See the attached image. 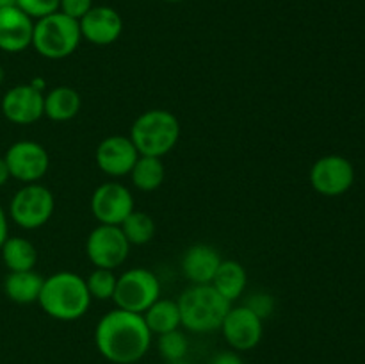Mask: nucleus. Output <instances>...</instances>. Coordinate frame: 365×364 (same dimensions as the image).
Listing matches in <instances>:
<instances>
[{
	"label": "nucleus",
	"mask_w": 365,
	"mask_h": 364,
	"mask_svg": "<svg viewBox=\"0 0 365 364\" xmlns=\"http://www.w3.org/2000/svg\"><path fill=\"white\" fill-rule=\"evenodd\" d=\"M182 327L195 334L220 330L232 303L212 284H192L177 300Z\"/></svg>",
	"instance_id": "7ed1b4c3"
},
{
	"label": "nucleus",
	"mask_w": 365,
	"mask_h": 364,
	"mask_svg": "<svg viewBox=\"0 0 365 364\" xmlns=\"http://www.w3.org/2000/svg\"><path fill=\"white\" fill-rule=\"evenodd\" d=\"M130 243L120 225H96L86 239V253L95 268L116 270L127 261Z\"/></svg>",
	"instance_id": "6e6552de"
},
{
	"label": "nucleus",
	"mask_w": 365,
	"mask_h": 364,
	"mask_svg": "<svg viewBox=\"0 0 365 364\" xmlns=\"http://www.w3.org/2000/svg\"><path fill=\"white\" fill-rule=\"evenodd\" d=\"M82 41L81 25L61 11L34 21L32 49L41 57L61 61L70 57Z\"/></svg>",
	"instance_id": "39448f33"
},
{
	"label": "nucleus",
	"mask_w": 365,
	"mask_h": 364,
	"mask_svg": "<svg viewBox=\"0 0 365 364\" xmlns=\"http://www.w3.org/2000/svg\"><path fill=\"white\" fill-rule=\"evenodd\" d=\"M89 207L96 221L102 225H121L135 209L130 189L120 182L100 184L93 191Z\"/></svg>",
	"instance_id": "9b49d317"
},
{
	"label": "nucleus",
	"mask_w": 365,
	"mask_h": 364,
	"mask_svg": "<svg viewBox=\"0 0 365 364\" xmlns=\"http://www.w3.org/2000/svg\"><path fill=\"white\" fill-rule=\"evenodd\" d=\"M209 364H245L235 350H221L210 357Z\"/></svg>",
	"instance_id": "c756f323"
},
{
	"label": "nucleus",
	"mask_w": 365,
	"mask_h": 364,
	"mask_svg": "<svg viewBox=\"0 0 365 364\" xmlns=\"http://www.w3.org/2000/svg\"><path fill=\"white\" fill-rule=\"evenodd\" d=\"M93 6H95L93 0H61L59 11L63 14H66V16L81 21L91 11Z\"/></svg>",
	"instance_id": "c85d7f7f"
},
{
	"label": "nucleus",
	"mask_w": 365,
	"mask_h": 364,
	"mask_svg": "<svg viewBox=\"0 0 365 364\" xmlns=\"http://www.w3.org/2000/svg\"><path fill=\"white\" fill-rule=\"evenodd\" d=\"M16 6V0H0V9H4V7H13Z\"/></svg>",
	"instance_id": "473e14b6"
},
{
	"label": "nucleus",
	"mask_w": 365,
	"mask_h": 364,
	"mask_svg": "<svg viewBox=\"0 0 365 364\" xmlns=\"http://www.w3.org/2000/svg\"><path fill=\"white\" fill-rule=\"evenodd\" d=\"M116 280L118 277L114 275L113 270H106V268H95L86 278V285L91 295V298L106 302V300H113L114 291H116Z\"/></svg>",
	"instance_id": "393cba45"
},
{
	"label": "nucleus",
	"mask_w": 365,
	"mask_h": 364,
	"mask_svg": "<svg viewBox=\"0 0 365 364\" xmlns=\"http://www.w3.org/2000/svg\"><path fill=\"white\" fill-rule=\"evenodd\" d=\"M56 211V198L46 186L39 182L24 184L9 202V216L25 231H36L50 221Z\"/></svg>",
	"instance_id": "423d86ee"
},
{
	"label": "nucleus",
	"mask_w": 365,
	"mask_h": 364,
	"mask_svg": "<svg viewBox=\"0 0 365 364\" xmlns=\"http://www.w3.org/2000/svg\"><path fill=\"white\" fill-rule=\"evenodd\" d=\"M221 261L223 257H221L220 250L198 243V245L189 246L182 256V271L192 284H210Z\"/></svg>",
	"instance_id": "f3484780"
},
{
	"label": "nucleus",
	"mask_w": 365,
	"mask_h": 364,
	"mask_svg": "<svg viewBox=\"0 0 365 364\" xmlns=\"http://www.w3.org/2000/svg\"><path fill=\"white\" fill-rule=\"evenodd\" d=\"M43 280L45 278L34 270L29 271H9L4 278V293L7 298L20 305L38 302L39 293H41Z\"/></svg>",
	"instance_id": "a211bd4d"
},
{
	"label": "nucleus",
	"mask_w": 365,
	"mask_h": 364,
	"mask_svg": "<svg viewBox=\"0 0 365 364\" xmlns=\"http://www.w3.org/2000/svg\"><path fill=\"white\" fill-rule=\"evenodd\" d=\"M4 79H6V71H4V68L0 66V84L4 82Z\"/></svg>",
	"instance_id": "72a5a7b5"
},
{
	"label": "nucleus",
	"mask_w": 365,
	"mask_h": 364,
	"mask_svg": "<svg viewBox=\"0 0 365 364\" xmlns=\"http://www.w3.org/2000/svg\"><path fill=\"white\" fill-rule=\"evenodd\" d=\"M86 278L73 271H57L43 280L38 303L43 313L59 321H75L91 305Z\"/></svg>",
	"instance_id": "f03ea898"
},
{
	"label": "nucleus",
	"mask_w": 365,
	"mask_h": 364,
	"mask_svg": "<svg viewBox=\"0 0 365 364\" xmlns=\"http://www.w3.org/2000/svg\"><path fill=\"white\" fill-rule=\"evenodd\" d=\"M143 318H145V323L152 332V335H163L168 332L178 330L182 327L180 309H178L177 300L159 298L143 313Z\"/></svg>",
	"instance_id": "412c9836"
},
{
	"label": "nucleus",
	"mask_w": 365,
	"mask_h": 364,
	"mask_svg": "<svg viewBox=\"0 0 365 364\" xmlns=\"http://www.w3.org/2000/svg\"><path fill=\"white\" fill-rule=\"evenodd\" d=\"M78 25L82 39L96 46L113 45L123 32V18L109 6H93Z\"/></svg>",
	"instance_id": "2eb2a0df"
},
{
	"label": "nucleus",
	"mask_w": 365,
	"mask_h": 364,
	"mask_svg": "<svg viewBox=\"0 0 365 364\" xmlns=\"http://www.w3.org/2000/svg\"><path fill=\"white\" fill-rule=\"evenodd\" d=\"M262 321L264 320H260L245 303L237 307L232 305L220 330L223 332V338L235 352H248L262 341Z\"/></svg>",
	"instance_id": "f8f14e48"
},
{
	"label": "nucleus",
	"mask_w": 365,
	"mask_h": 364,
	"mask_svg": "<svg viewBox=\"0 0 365 364\" xmlns=\"http://www.w3.org/2000/svg\"><path fill=\"white\" fill-rule=\"evenodd\" d=\"M160 298V282L148 268H130L116 280L114 303L118 309L143 314Z\"/></svg>",
	"instance_id": "0eeeda50"
},
{
	"label": "nucleus",
	"mask_w": 365,
	"mask_h": 364,
	"mask_svg": "<svg viewBox=\"0 0 365 364\" xmlns=\"http://www.w3.org/2000/svg\"><path fill=\"white\" fill-rule=\"evenodd\" d=\"M0 109L11 123L32 125L45 116V93L32 84L13 86L2 96Z\"/></svg>",
	"instance_id": "ddd939ff"
},
{
	"label": "nucleus",
	"mask_w": 365,
	"mask_h": 364,
	"mask_svg": "<svg viewBox=\"0 0 365 364\" xmlns=\"http://www.w3.org/2000/svg\"><path fill=\"white\" fill-rule=\"evenodd\" d=\"M180 134V121L171 111L150 109L135 118L128 138L138 148L139 156L163 159L177 146Z\"/></svg>",
	"instance_id": "20e7f679"
},
{
	"label": "nucleus",
	"mask_w": 365,
	"mask_h": 364,
	"mask_svg": "<svg viewBox=\"0 0 365 364\" xmlns=\"http://www.w3.org/2000/svg\"><path fill=\"white\" fill-rule=\"evenodd\" d=\"M168 364H189V363L185 359H182V360H175V363H168Z\"/></svg>",
	"instance_id": "f704fd0d"
},
{
	"label": "nucleus",
	"mask_w": 365,
	"mask_h": 364,
	"mask_svg": "<svg viewBox=\"0 0 365 364\" xmlns=\"http://www.w3.org/2000/svg\"><path fill=\"white\" fill-rule=\"evenodd\" d=\"M59 2L61 0H16V7H20L32 20H39V18L57 13Z\"/></svg>",
	"instance_id": "bb28decb"
},
{
	"label": "nucleus",
	"mask_w": 365,
	"mask_h": 364,
	"mask_svg": "<svg viewBox=\"0 0 365 364\" xmlns=\"http://www.w3.org/2000/svg\"><path fill=\"white\" fill-rule=\"evenodd\" d=\"M9 178H11V173H9V168H7L6 159H4V157H0V188L7 184V182H9Z\"/></svg>",
	"instance_id": "2f4dec72"
},
{
	"label": "nucleus",
	"mask_w": 365,
	"mask_h": 364,
	"mask_svg": "<svg viewBox=\"0 0 365 364\" xmlns=\"http://www.w3.org/2000/svg\"><path fill=\"white\" fill-rule=\"evenodd\" d=\"M95 345L100 355L113 364H134L148 353L152 332L143 314L114 309L103 314L95 328Z\"/></svg>",
	"instance_id": "f257e3e1"
},
{
	"label": "nucleus",
	"mask_w": 365,
	"mask_h": 364,
	"mask_svg": "<svg viewBox=\"0 0 365 364\" xmlns=\"http://www.w3.org/2000/svg\"><path fill=\"white\" fill-rule=\"evenodd\" d=\"M310 186L323 196H341L355 182V168L346 157L323 156L310 168Z\"/></svg>",
	"instance_id": "1a4fd4ad"
},
{
	"label": "nucleus",
	"mask_w": 365,
	"mask_h": 364,
	"mask_svg": "<svg viewBox=\"0 0 365 364\" xmlns=\"http://www.w3.org/2000/svg\"><path fill=\"white\" fill-rule=\"evenodd\" d=\"M130 178L132 184L139 191H155L163 186L164 178H166V168H164L163 159L160 157L139 156L130 171Z\"/></svg>",
	"instance_id": "5701e85b"
},
{
	"label": "nucleus",
	"mask_w": 365,
	"mask_h": 364,
	"mask_svg": "<svg viewBox=\"0 0 365 364\" xmlns=\"http://www.w3.org/2000/svg\"><path fill=\"white\" fill-rule=\"evenodd\" d=\"M245 305L248 307V309H252L260 320H264V318L273 314L274 298L271 295H267V293H255V295H252L248 300H246Z\"/></svg>",
	"instance_id": "cd10ccee"
},
{
	"label": "nucleus",
	"mask_w": 365,
	"mask_h": 364,
	"mask_svg": "<svg viewBox=\"0 0 365 364\" xmlns=\"http://www.w3.org/2000/svg\"><path fill=\"white\" fill-rule=\"evenodd\" d=\"M157 350H159L160 357L164 360L175 363V360L185 359V355L189 352V341L184 332H180V328H178V330L159 335V339H157Z\"/></svg>",
	"instance_id": "a878e982"
},
{
	"label": "nucleus",
	"mask_w": 365,
	"mask_h": 364,
	"mask_svg": "<svg viewBox=\"0 0 365 364\" xmlns=\"http://www.w3.org/2000/svg\"><path fill=\"white\" fill-rule=\"evenodd\" d=\"M2 263L9 271H29L34 270L38 264V250L29 239L13 236L7 238L0 248Z\"/></svg>",
	"instance_id": "4be33fe9"
},
{
	"label": "nucleus",
	"mask_w": 365,
	"mask_h": 364,
	"mask_svg": "<svg viewBox=\"0 0 365 364\" xmlns=\"http://www.w3.org/2000/svg\"><path fill=\"white\" fill-rule=\"evenodd\" d=\"M96 164L106 175L114 178L130 175L139 152L128 136L113 134L103 138L96 146Z\"/></svg>",
	"instance_id": "4468645a"
},
{
	"label": "nucleus",
	"mask_w": 365,
	"mask_h": 364,
	"mask_svg": "<svg viewBox=\"0 0 365 364\" xmlns=\"http://www.w3.org/2000/svg\"><path fill=\"white\" fill-rule=\"evenodd\" d=\"M210 284L223 298L234 303L245 293L246 284H248V273H246L245 266L237 261L223 259Z\"/></svg>",
	"instance_id": "aec40b11"
},
{
	"label": "nucleus",
	"mask_w": 365,
	"mask_h": 364,
	"mask_svg": "<svg viewBox=\"0 0 365 364\" xmlns=\"http://www.w3.org/2000/svg\"><path fill=\"white\" fill-rule=\"evenodd\" d=\"M4 159L9 168L11 178H16L24 184L41 181L50 166V156L45 146L31 139L13 143Z\"/></svg>",
	"instance_id": "9d476101"
},
{
	"label": "nucleus",
	"mask_w": 365,
	"mask_h": 364,
	"mask_svg": "<svg viewBox=\"0 0 365 364\" xmlns=\"http://www.w3.org/2000/svg\"><path fill=\"white\" fill-rule=\"evenodd\" d=\"M127 241L135 246L148 245L155 236V220L145 211H132L127 220L120 225Z\"/></svg>",
	"instance_id": "b1692460"
},
{
	"label": "nucleus",
	"mask_w": 365,
	"mask_h": 364,
	"mask_svg": "<svg viewBox=\"0 0 365 364\" xmlns=\"http://www.w3.org/2000/svg\"><path fill=\"white\" fill-rule=\"evenodd\" d=\"M82 98L77 89L70 86H57L45 95V116L52 121H70L78 114Z\"/></svg>",
	"instance_id": "6ab92c4d"
},
{
	"label": "nucleus",
	"mask_w": 365,
	"mask_h": 364,
	"mask_svg": "<svg viewBox=\"0 0 365 364\" xmlns=\"http://www.w3.org/2000/svg\"><path fill=\"white\" fill-rule=\"evenodd\" d=\"M164 2H170V4H177V2H184V0H164Z\"/></svg>",
	"instance_id": "c9c22d12"
},
{
	"label": "nucleus",
	"mask_w": 365,
	"mask_h": 364,
	"mask_svg": "<svg viewBox=\"0 0 365 364\" xmlns=\"http://www.w3.org/2000/svg\"><path fill=\"white\" fill-rule=\"evenodd\" d=\"M7 238H9V221H7L6 211L0 206V248H2V245L6 243Z\"/></svg>",
	"instance_id": "7c9ffc66"
},
{
	"label": "nucleus",
	"mask_w": 365,
	"mask_h": 364,
	"mask_svg": "<svg viewBox=\"0 0 365 364\" xmlns=\"http://www.w3.org/2000/svg\"><path fill=\"white\" fill-rule=\"evenodd\" d=\"M34 20L20 7L0 9V50L7 54H18L32 45Z\"/></svg>",
	"instance_id": "dca6fc26"
}]
</instances>
